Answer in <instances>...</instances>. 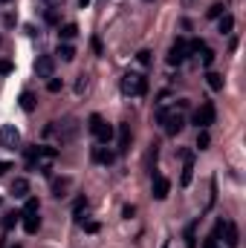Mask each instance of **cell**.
<instances>
[{"label":"cell","instance_id":"1","mask_svg":"<svg viewBox=\"0 0 246 248\" xmlns=\"http://www.w3.org/2000/svg\"><path fill=\"white\" fill-rule=\"evenodd\" d=\"M20 222H23L26 234H38V228H41V205H38L35 196H26V205L20 211Z\"/></svg>","mask_w":246,"mask_h":248},{"label":"cell","instance_id":"2","mask_svg":"<svg viewBox=\"0 0 246 248\" xmlns=\"http://www.w3.org/2000/svg\"><path fill=\"white\" fill-rule=\"evenodd\" d=\"M119 90H122V95H127V98L145 95L148 93V78L139 75V72H124L122 81H119Z\"/></svg>","mask_w":246,"mask_h":248},{"label":"cell","instance_id":"3","mask_svg":"<svg viewBox=\"0 0 246 248\" xmlns=\"http://www.w3.org/2000/svg\"><path fill=\"white\" fill-rule=\"evenodd\" d=\"M44 133H47V136H58V141L67 144V141H72V139L78 136V122H75L72 116H67V119H61V122H53Z\"/></svg>","mask_w":246,"mask_h":248},{"label":"cell","instance_id":"4","mask_svg":"<svg viewBox=\"0 0 246 248\" xmlns=\"http://www.w3.org/2000/svg\"><path fill=\"white\" fill-rule=\"evenodd\" d=\"M157 122L162 124V130H165L168 136H177V133L185 127L183 113H177V110H165V107H159V110H157Z\"/></svg>","mask_w":246,"mask_h":248},{"label":"cell","instance_id":"5","mask_svg":"<svg viewBox=\"0 0 246 248\" xmlns=\"http://www.w3.org/2000/svg\"><path fill=\"white\" fill-rule=\"evenodd\" d=\"M87 130L99 139V144H110V139H113V127L105 122L99 113H93V116L87 119Z\"/></svg>","mask_w":246,"mask_h":248},{"label":"cell","instance_id":"6","mask_svg":"<svg viewBox=\"0 0 246 248\" xmlns=\"http://www.w3.org/2000/svg\"><path fill=\"white\" fill-rule=\"evenodd\" d=\"M0 147H6V150H18L20 147V130L15 124L0 127Z\"/></svg>","mask_w":246,"mask_h":248},{"label":"cell","instance_id":"7","mask_svg":"<svg viewBox=\"0 0 246 248\" xmlns=\"http://www.w3.org/2000/svg\"><path fill=\"white\" fill-rule=\"evenodd\" d=\"M194 124H197L200 130H209V127L214 124V104H211V101H203V104L197 107V113H194Z\"/></svg>","mask_w":246,"mask_h":248},{"label":"cell","instance_id":"8","mask_svg":"<svg viewBox=\"0 0 246 248\" xmlns=\"http://www.w3.org/2000/svg\"><path fill=\"white\" fill-rule=\"evenodd\" d=\"M185 58H188V41L177 38V41L171 44V49H168V63H171V66H180Z\"/></svg>","mask_w":246,"mask_h":248},{"label":"cell","instance_id":"9","mask_svg":"<svg viewBox=\"0 0 246 248\" xmlns=\"http://www.w3.org/2000/svg\"><path fill=\"white\" fill-rule=\"evenodd\" d=\"M151 190H154V199H165L168 190H171V182H168L162 173H154V179H151Z\"/></svg>","mask_w":246,"mask_h":248},{"label":"cell","instance_id":"10","mask_svg":"<svg viewBox=\"0 0 246 248\" xmlns=\"http://www.w3.org/2000/svg\"><path fill=\"white\" fill-rule=\"evenodd\" d=\"M183 176H180V185H191V176H194V153L183 150Z\"/></svg>","mask_w":246,"mask_h":248},{"label":"cell","instance_id":"11","mask_svg":"<svg viewBox=\"0 0 246 248\" xmlns=\"http://www.w3.org/2000/svg\"><path fill=\"white\" fill-rule=\"evenodd\" d=\"M35 72H38V78H53V72H55V61H53L50 55H41V58L35 61Z\"/></svg>","mask_w":246,"mask_h":248},{"label":"cell","instance_id":"12","mask_svg":"<svg viewBox=\"0 0 246 248\" xmlns=\"http://www.w3.org/2000/svg\"><path fill=\"white\" fill-rule=\"evenodd\" d=\"M113 159H116V153L107 150L105 144H96V147H93V162H99V165H113Z\"/></svg>","mask_w":246,"mask_h":248},{"label":"cell","instance_id":"13","mask_svg":"<svg viewBox=\"0 0 246 248\" xmlns=\"http://www.w3.org/2000/svg\"><path fill=\"white\" fill-rule=\"evenodd\" d=\"M9 193H12L15 199H26V196H29V182H26L23 176H18V179L9 185Z\"/></svg>","mask_w":246,"mask_h":248},{"label":"cell","instance_id":"14","mask_svg":"<svg viewBox=\"0 0 246 248\" xmlns=\"http://www.w3.org/2000/svg\"><path fill=\"white\" fill-rule=\"evenodd\" d=\"M119 153H127L130 150V124H119V141H116Z\"/></svg>","mask_w":246,"mask_h":248},{"label":"cell","instance_id":"15","mask_svg":"<svg viewBox=\"0 0 246 248\" xmlns=\"http://www.w3.org/2000/svg\"><path fill=\"white\" fill-rule=\"evenodd\" d=\"M70 185H72V179L70 176H61V179H53V196H67V190H70Z\"/></svg>","mask_w":246,"mask_h":248},{"label":"cell","instance_id":"16","mask_svg":"<svg viewBox=\"0 0 246 248\" xmlns=\"http://www.w3.org/2000/svg\"><path fill=\"white\" fill-rule=\"evenodd\" d=\"M223 237H226V246L235 248L238 246V225L235 222H223Z\"/></svg>","mask_w":246,"mask_h":248},{"label":"cell","instance_id":"17","mask_svg":"<svg viewBox=\"0 0 246 248\" xmlns=\"http://www.w3.org/2000/svg\"><path fill=\"white\" fill-rule=\"evenodd\" d=\"M35 107H38V98H35L29 90H26V93H20V110H23V113H32Z\"/></svg>","mask_w":246,"mask_h":248},{"label":"cell","instance_id":"18","mask_svg":"<svg viewBox=\"0 0 246 248\" xmlns=\"http://www.w3.org/2000/svg\"><path fill=\"white\" fill-rule=\"evenodd\" d=\"M18 222H20V211H9V214L3 217V231H12Z\"/></svg>","mask_w":246,"mask_h":248},{"label":"cell","instance_id":"19","mask_svg":"<svg viewBox=\"0 0 246 248\" xmlns=\"http://www.w3.org/2000/svg\"><path fill=\"white\" fill-rule=\"evenodd\" d=\"M185 248H197V222L185 228Z\"/></svg>","mask_w":246,"mask_h":248},{"label":"cell","instance_id":"20","mask_svg":"<svg viewBox=\"0 0 246 248\" xmlns=\"http://www.w3.org/2000/svg\"><path fill=\"white\" fill-rule=\"evenodd\" d=\"M58 35H61V41H72L78 35V26L75 23H64L61 29H58Z\"/></svg>","mask_w":246,"mask_h":248},{"label":"cell","instance_id":"21","mask_svg":"<svg viewBox=\"0 0 246 248\" xmlns=\"http://www.w3.org/2000/svg\"><path fill=\"white\" fill-rule=\"evenodd\" d=\"M232 29H235V17H232V15H220V32L229 35Z\"/></svg>","mask_w":246,"mask_h":248},{"label":"cell","instance_id":"22","mask_svg":"<svg viewBox=\"0 0 246 248\" xmlns=\"http://www.w3.org/2000/svg\"><path fill=\"white\" fill-rule=\"evenodd\" d=\"M206 81H209V87H211V90H223V75H220V72H209V75H206Z\"/></svg>","mask_w":246,"mask_h":248},{"label":"cell","instance_id":"23","mask_svg":"<svg viewBox=\"0 0 246 248\" xmlns=\"http://www.w3.org/2000/svg\"><path fill=\"white\" fill-rule=\"evenodd\" d=\"M200 63H203V66H206V69H209V66H211V63H214V52H211V49H209V46H203V49H200Z\"/></svg>","mask_w":246,"mask_h":248},{"label":"cell","instance_id":"24","mask_svg":"<svg viewBox=\"0 0 246 248\" xmlns=\"http://www.w3.org/2000/svg\"><path fill=\"white\" fill-rule=\"evenodd\" d=\"M58 55H61V61H72V58H75V49H72V46H70V44H61V46H58Z\"/></svg>","mask_w":246,"mask_h":248},{"label":"cell","instance_id":"25","mask_svg":"<svg viewBox=\"0 0 246 248\" xmlns=\"http://www.w3.org/2000/svg\"><path fill=\"white\" fill-rule=\"evenodd\" d=\"M206 15H209V17H220V15H226V6H223V3H211Z\"/></svg>","mask_w":246,"mask_h":248},{"label":"cell","instance_id":"26","mask_svg":"<svg viewBox=\"0 0 246 248\" xmlns=\"http://www.w3.org/2000/svg\"><path fill=\"white\" fill-rule=\"evenodd\" d=\"M87 87H90V78H87V75H78V81H75V93H78V95H84V93H87Z\"/></svg>","mask_w":246,"mask_h":248},{"label":"cell","instance_id":"27","mask_svg":"<svg viewBox=\"0 0 246 248\" xmlns=\"http://www.w3.org/2000/svg\"><path fill=\"white\" fill-rule=\"evenodd\" d=\"M209 141H211V139H209V130H200V133H197V150H206Z\"/></svg>","mask_w":246,"mask_h":248},{"label":"cell","instance_id":"28","mask_svg":"<svg viewBox=\"0 0 246 248\" xmlns=\"http://www.w3.org/2000/svg\"><path fill=\"white\" fill-rule=\"evenodd\" d=\"M61 78H50V81H47V90H50V93H61Z\"/></svg>","mask_w":246,"mask_h":248},{"label":"cell","instance_id":"29","mask_svg":"<svg viewBox=\"0 0 246 248\" xmlns=\"http://www.w3.org/2000/svg\"><path fill=\"white\" fill-rule=\"evenodd\" d=\"M136 58H139V63H145V66H148V63H151V52H148V49H142Z\"/></svg>","mask_w":246,"mask_h":248},{"label":"cell","instance_id":"30","mask_svg":"<svg viewBox=\"0 0 246 248\" xmlns=\"http://www.w3.org/2000/svg\"><path fill=\"white\" fill-rule=\"evenodd\" d=\"M133 214H136V208H133V205H124V208H122V217H127V219H130Z\"/></svg>","mask_w":246,"mask_h":248},{"label":"cell","instance_id":"31","mask_svg":"<svg viewBox=\"0 0 246 248\" xmlns=\"http://www.w3.org/2000/svg\"><path fill=\"white\" fill-rule=\"evenodd\" d=\"M12 72V63L9 61H0V75H9Z\"/></svg>","mask_w":246,"mask_h":248},{"label":"cell","instance_id":"32","mask_svg":"<svg viewBox=\"0 0 246 248\" xmlns=\"http://www.w3.org/2000/svg\"><path fill=\"white\" fill-rule=\"evenodd\" d=\"M203 248H217V240L209 234V237H206V243H203Z\"/></svg>","mask_w":246,"mask_h":248},{"label":"cell","instance_id":"33","mask_svg":"<svg viewBox=\"0 0 246 248\" xmlns=\"http://www.w3.org/2000/svg\"><path fill=\"white\" fill-rule=\"evenodd\" d=\"M84 231H87V234H96V231H99V222H87Z\"/></svg>","mask_w":246,"mask_h":248},{"label":"cell","instance_id":"34","mask_svg":"<svg viewBox=\"0 0 246 248\" xmlns=\"http://www.w3.org/2000/svg\"><path fill=\"white\" fill-rule=\"evenodd\" d=\"M6 170H12V165H9V162H0V176H3Z\"/></svg>","mask_w":246,"mask_h":248},{"label":"cell","instance_id":"35","mask_svg":"<svg viewBox=\"0 0 246 248\" xmlns=\"http://www.w3.org/2000/svg\"><path fill=\"white\" fill-rule=\"evenodd\" d=\"M78 6H81V9H87V6H90V0H78Z\"/></svg>","mask_w":246,"mask_h":248},{"label":"cell","instance_id":"36","mask_svg":"<svg viewBox=\"0 0 246 248\" xmlns=\"http://www.w3.org/2000/svg\"><path fill=\"white\" fill-rule=\"evenodd\" d=\"M0 3H12V0H0Z\"/></svg>","mask_w":246,"mask_h":248},{"label":"cell","instance_id":"37","mask_svg":"<svg viewBox=\"0 0 246 248\" xmlns=\"http://www.w3.org/2000/svg\"><path fill=\"white\" fill-rule=\"evenodd\" d=\"M47 3H58V0H47Z\"/></svg>","mask_w":246,"mask_h":248},{"label":"cell","instance_id":"38","mask_svg":"<svg viewBox=\"0 0 246 248\" xmlns=\"http://www.w3.org/2000/svg\"><path fill=\"white\" fill-rule=\"evenodd\" d=\"M165 248H171V246H168V243H165Z\"/></svg>","mask_w":246,"mask_h":248},{"label":"cell","instance_id":"39","mask_svg":"<svg viewBox=\"0 0 246 248\" xmlns=\"http://www.w3.org/2000/svg\"><path fill=\"white\" fill-rule=\"evenodd\" d=\"M12 248H20V246H12Z\"/></svg>","mask_w":246,"mask_h":248}]
</instances>
